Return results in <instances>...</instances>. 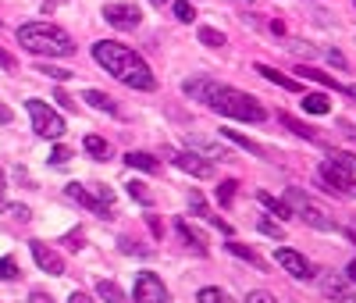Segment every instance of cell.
<instances>
[{
  "label": "cell",
  "instance_id": "1",
  "mask_svg": "<svg viewBox=\"0 0 356 303\" xmlns=\"http://www.w3.org/2000/svg\"><path fill=\"white\" fill-rule=\"evenodd\" d=\"M93 57H96V65L103 72L118 79V83L132 86V90H143V93L157 90V79H154L150 65H146L132 47L114 43V39H96V43H93Z\"/></svg>",
  "mask_w": 356,
  "mask_h": 303
},
{
  "label": "cell",
  "instance_id": "2",
  "mask_svg": "<svg viewBox=\"0 0 356 303\" xmlns=\"http://www.w3.org/2000/svg\"><path fill=\"white\" fill-rule=\"evenodd\" d=\"M18 43L36 57H72L75 54L72 36L50 22H25L18 29Z\"/></svg>",
  "mask_w": 356,
  "mask_h": 303
},
{
  "label": "cell",
  "instance_id": "3",
  "mask_svg": "<svg viewBox=\"0 0 356 303\" xmlns=\"http://www.w3.org/2000/svg\"><path fill=\"white\" fill-rule=\"evenodd\" d=\"M207 107L224 114V118H239V121H267V107L260 104L257 96H249L242 90H232V86H214V93L207 96Z\"/></svg>",
  "mask_w": 356,
  "mask_h": 303
},
{
  "label": "cell",
  "instance_id": "4",
  "mask_svg": "<svg viewBox=\"0 0 356 303\" xmlns=\"http://www.w3.org/2000/svg\"><path fill=\"white\" fill-rule=\"evenodd\" d=\"M285 204H289V211L296 214L300 221H306L310 229H317V232H335V218L317 204V200H310L303 189H296L292 186L289 193H285Z\"/></svg>",
  "mask_w": 356,
  "mask_h": 303
},
{
  "label": "cell",
  "instance_id": "5",
  "mask_svg": "<svg viewBox=\"0 0 356 303\" xmlns=\"http://www.w3.org/2000/svg\"><path fill=\"white\" fill-rule=\"evenodd\" d=\"M25 111H29V118H32L36 136H43V139H57L61 132H65V118H61L54 107H47L43 100H25Z\"/></svg>",
  "mask_w": 356,
  "mask_h": 303
},
{
  "label": "cell",
  "instance_id": "6",
  "mask_svg": "<svg viewBox=\"0 0 356 303\" xmlns=\"http://www.w3.org/2000/svg\"><path fill=\"white\" fill-rule=\"evenodd\" d=\"M317 175H321V182H324L331 193H339V196H356V178H353V171L339 168L335 160H321Z\"/></svg>",
  "mask_w": 356,
  "mask_h": 303
},
{
  "label": "cell",
  "instance_id": "7",
  "mask_svg": "<svg viewBox=\"0 0 356 303\" xmlns=\"http://www.w3.org/2000/svg\"><path fill=\"white\" fill-rule=\"evenodd\" d=\"M136 303H171V296H167V286L154 275V271H143L136 278V293H132Z\"/></svg>",
  "mask_w": 356,
  "mask_h": 303
},
{
  "label": "cell",
  "instance_id": "8",
  "mask_svg": "<svg viewBox=\"0 0 356 303\" xmlns=\"http://www.w3.org/2000/svg\"><path fill=\"white\" fill-rule=\"evenodd\" d=\"M171 165L185 175H193V178H211L214 175V165H211V157H203L196 150H178L171 154Z\"/></svg>",
  "mask_w": 356,
  "mask_h": 303
},
{
  "label": "cell",
  "instance_id": "9",
  "mask_svg": "<svg viewBox=\"0 0 356 303\" xmlns=\"http://www.w3.org/2000/svg\"><path fill=\"white\" fill-rule=\"evenodd\" d=\"M275 260L278 264L296 278V282H310L313 278V268H310V260L303 257V253H296V250H289V247H282L278 253H275Z\"/></svg>",
  "mask_w": 356,
  "mask_h": 303
},
{
  "label": "cell",
  "instance_id": "10",
  "mask_svg": "<svg viewBox=\"0 0 356 303\" xmlns=\"http://www.w3.org/2000/svg\"><path fill=\"white\" fill-rule=\"evenodd\" d=\"M103 18H107V25H114V29H136L143 22V11L136 4H107L103 8Z\"/></svg>",
  "mask_w": 356,
  "mask_h": 303
},
{
  "label": "cell",
  "instance_id": "11",
  "mask_svg": "<svg viewBox=\"0 0 356 303\" xmlns=\"http://www.w3.org/2000/svg\"><path fill=\"white\" fill-rule=\"evenodd\" d=\"M29 250H32V260L39 264V271H47V275H65V260H61V253H54L47 242L32 239Z\"/></svg>",
  "mask_w": 356,
  "mask_h": 303
},
{
  "label": "cell",
  "instance_id": "12",
  "mask_svg": "<svg viewBox=\"0 0 356 303\" xmlns=\"http://www.w3.org/2000/svg\"><path fill=\"white\" fill-rule=\"evenodd\" d=\"M78 207H86V211H93V214H100V218H111V207H103L100 200L93 196V193H86V186L82 182H68V189H65Z\"/></svg>",
  "mask_w": 356,
  "mask_h": 303
},
{
  "label": "cell",
  "instance_id": "13",
  "mask_svg": "<svg viewBox=\"0 0 356 303\" xmlns=\"http://www.w3.org/2000/svg\"><path fill=\"white\" fill-rule=\"evenodd\" d=\"M321 289H324V296H331L335 303H356V293L349 289V282H346L342 275H324V278H321Z\"/></svg>",
  "mask_w": 356,
  "mask_h": 303
},
{
  "label": "cell",
  "instance_id": "14",
  "mask_svg": "<svg viewBox=\"0 0 356 303\" xmlns=\"http://www.w3.org/2000/svg\"><path fill=\"white\" fill-rule=\"evenodd\" d=\"M214 79H207V75H189V79H185V83H182V93L185 96H189V100H200V104H207V96H211L214 93Z\"/></svg>",
  "mask_w": 356,
  "mask_h": 303
},
{
  "label": "cell",
  "instance_id": "15",
  "mask_svg": "<svg viewBox=\"0 0 356 303\" xmlns=\"http://www.w3.org/2000/svg\"><path fill=\"white\" fill-rule=\"evenodd\" d=\"M189 147H193L196 154H203V157H214V160H235L232 150H224V147L211 143V139H200V136H189Z\"/></svg>",
  "mask_w": 356,
  "mask_h": 303
},
{
  "label": "cell",
  "instance_id": "16",
  "mask_svg": "<svg viewBox=\"0 0 356 303\" xmlns=\"http://www.w3.org/2000/svg\"><path fill=\"white\" fill-rule=\"evenodd\" d=\"M257 72L267 79V83H275V86H282V90H292V93H300L303 86H300V79H289V75H282L278 68H267V65H257Z\"/></svg>",
  "mask_w": 356,
  "mask_h": 303
},
{
  "label": "cell",
  "instance_id": "17",
  "mask_svg": "<svg viewBox=\"0 0 356 303\" xmlns=\"http://www.w3.org/2000/svg\"><path fill=\"white\" fill-rule=\"evenodd\" d=\"M82 100H90V107H100L103 114H118V104L103 90H86V93H82Z\"/></svg>",
  "mask_w": 356,
  "mask_h": 303
},
{
  "label": "cell",
  "instance_id": "18",
  "mask_svg": "<svg viewBox=\"0 0 356 303\" xmlns=\"http://www.w3.org/2000/svg\"><path fill=\"white\" fill-rule=\"evenodd\" d=\"M257 200H260V204L271 211V214H275V218H282V221H289L292 218V211H289V204H285V200H275V196H271V193H257Z\"/></svg>",
  "mask_w": 356,
  "mask_h": 303
},
{
  "label": "cell",
  "instance_id": "19",
  "mask_svg": "<svg viewBox=\"0 0 356 303\" xmlns=\"http://www.w3.org/2000/svg\"><path fill=\"white\" fill-rule=\"evenodd\" d=\"M303 111H306V114H328V111H331V100H328L324 93H306V96H303Z\"/></svg>",
  "mask_w": 356,
  "mask_h": 303
},
{
  "label": "cell",
  "instance_id": "20",
  "mask_svg": "<svg viewBox=\"0 0 356 303\" xmlns=\"http://www.w3.org/2000/svg\"><path fill=\"white\" fill-rule=\"evenodd\" d=\"M175 229H178V236H182V239H185V247H189V250H193V253H200V257H203V253H207V247H203V239H200V236H196V232H193V229H189V225H185V221H182V218H178V221H175Z\"/></svg>",
  "mask_w": 356,
  "mask_h": 303
},
{
  "label": "cell",
  "instance_id": "21",
  "mask_svg": "<svg viewBox=\"0 0 356 303\" xmlns=\"http://www.w3.org/2000/svg\"><path fill=\"white\" fill-rule=\"evenodd\" d=\"M82 147H86V154L96 157V160H107L111 157V143L103 136H86V143H82Z\"/></svg>",
  "mask_w": 356,
  "mask_h": 303
},
{
  "label": "cell",
  "instance_id": "22",
  "mask_svg": "<svg viewBox=\"0 0 356 303\" xmlns=\"http://www.w3.org/2000/svg\"><path fill=\"white\" fill-rule=\"evenodd\" d=\"M125 165H129V168H139V171H157V168H160V165H157V157H150V154H139V150L125 154Z\"/></svg>",
  "mask_w": 356,
  "mask_h": 303
},
{
  "label": "cell",
  "instance_id": "23",
  "mask_svg": "<svg viewBox=\"0 0 356 303\" xmlns=\"http://www.w3.org/2000/svg\"><path fill=\"white\" fill-rule=\"evenodd\" d=\"M224 136L232 139V143H235L239 150H249V154H257V157H267V150H264L260 143H253V139H246V136H239L235 129H224Z\"/></svg>",
  "mask_w": 356,
  "mask_h": 303
},
{
  "label": "cell",
  "instance_id": "24",
  "mask_svg": "<svg viewBox=\"0 0 356 303\" xmlns=\"http://www.w3.org/2000/svg\"><path fill=\"white\" fill-rule=\"evenodd\" d=\"M96 296H100V300H107V303H129V300H125V293L114 286V282H107V278L96 282Z\"/></svg>",
  "mask_w": 356,
  "mask_h": 303
},
{
  "label": "cell",
  "instance_id": "25",
  "mask_svg": "<svg viewBox=\"0 0 356 303\" xmlns=\"http://www.w3.org/2000/svg\"><path fill=\"white\" fill-rule=\"evenodd\" d=\"M224 250L232 253V257H239V260H249L253 268H264V260H260L253 250H249V247H242V242H224Z\"/></svg>",
  "mask_w": 356,
  "mask_h": 303
},
{
  "label": "cell",
  "instance_id": "26",
  "mask_svg": "<svg viewBox=\"0 0 356 303\" xmlns=\"http://www.w3.org/2000/svg\"><path fill=\"white\" fill-rule=\"evenodd\" d=\"M300 75L303 79H313V83H321V86H328V90H346V86H339L331 75H324V72H317V68H300Z\"/></svg>",
  "mask_w": 356,
  "mask_h": 303
},
{
  "label": "cell",
  "instance_id": "27",
  "mask_svg": "<svg viewBox=\"0 0 356 303\" xmlns=\"http://www.w3.org/2000/svg\"><path fill=\"white\" fill-rule=\"evenodd\" d=\"M200 303H235V300L218 286H207V289H200Z\"/></svg>",
  "mask_w": 356,
  "mask_h": 303
},
{
  "label": "cell",
  "instance_id": "28",
  "mask_svg": "<svg viewBox=\"0 0 356 303\" xmlns=\"http://www.w3.org/2000/svg\"><path fill=\"white\" fill-rule=\"evenodd\" d=\"M235 189H239V182H235V178H224L221 186H218V204H221V207H228V204L235 200Z\"/></svg>",
  "mask_w": 356,
  "mask_h": 303
},
{
  "label": "cell",
  "instance_id": "29",
  "mask_svg": "<svg viewBox=\"0 0 356 303\" xmlns=\"http://www.w3.org/2000/svg\"><path fill=\"white\" fill-rule=\"evenodd\" d=\"M328 160H335L339 168H346V171L356 175V157H353V154H346V150H328Z\"/></svg>",
  "mask_w": 356,
  "mask_h": 303
},
{
  "label": "cell",
  "instance_id": "30",
  "mask_svg": "<svg viewBox=\"0 0 356 303\" xmlns=\"http://www.w3.org/2000/svg\"><path fill=\"white\" fill-rule=\"evenodd\" d=\"M200 43H207V47H224V32L203 25V29H200Z\"/></svg>",
  "mask_w": 356,
  "mask_h": 303
},
{
  "label": "cell",
  "instance_id": "31",
  "mask_svg": "<svg viewBox=\"0 0 356 303\" xmlns=\"http://www.w3.org/2000/svg\"><path fill=\"white\" fill-rule=\"evenodd\" d=\"M282 118V125L285 129H292V132H296V136H303V139H317V136H313L306 125H303V121H296V118H292V114H278Z\"/></svg>",
  "mask_w": 356,
  "mask_h": 303
},
{
  "label": "cell",
  "instance_id": "32",
  "mask_svg": "<svg viewBox=\"0 0 356 303\" xmlns=\"http://www.w3.org/2000/svg\"><path fill=\"white\" fill-rule=\"evenodd\" d=\"M175 18H178L182 25L196 22V11H193V4H189V0H178V4H175Z\"/></svg>",
  "mask_w": 356,
  "mask_h": 303
},
{
  "label": "cell",
  "instance_id": "33",
  "mask_svg": "<svg viewBox=\"0 0 356 303\" xmlns=\"http://www.w3.org/2000/svg\"><path fill=\"white\" fill-rule=\"evenodd\" d=\"M14 278H18L14 257H0V282H14Z\"/></svg>",
  "mask_w": 356,
  "mask_h": 303
},
{
  "label": "cell",
  "instance_id": "34",
  "mask_svg": "<svg viewBox=\"0 0 356 303\" xmlns=\"http://www.w3.org/2000/svg\"><path fill=\"white\" fill-rule=\"evenodd\" d=\"M68 160H72V147H54V150H50V165H54V168L68 165Z\"/></svg>",
  "mask_w": 356,
  "mask_h": 303
},
{
  "label": "cell",
  "instance_id": "35",
  "mask_svg": "<svg viewBox=\"0 0 356 303\" xmlns=\"http://www.w3.org/2000/svg\"><path fill=\"white\" fill-rule=\"evenodd\" d=\"M125 186H129V193H132V196L139 200V204H154V196L143 189V182H136V178H132V182H125Z\"/></svg>",
  "mask_w": 356,
  "mask_h": 303
},
{
  "label": "cell",
  "instance_id": "36",
  "mask_svg": "<svg viewBox=\"0 0 356 303\" xmlns=\"http://www.w3.org/2000/svg\"><path fill=\"white\" fill-rule=\"evenodd\" d=\"M93 196L100 200L103 207H114V193H111L107 186H100V182H96V186H93Z\"/></svg>",
  "mask_w": 356,
  "mask_h": 303
},
{
  "label": "cell",
  "instance_id": "37",
  "mask_svg": "<svg viewBox=\"0 0 356 303\" xmlns=\"http://www.w3.org/2000/svg\"><path fill=\"white\" fill-rule=\"evenodd\" d=\"M189 204H193V211H196V214H200V218L207 221V214H211V207H207V204H203V196H200L196 189L189 193Z\"/></svg>",
  "mask_w": 356,
  "mask_h": 303
},
{
  "label": "cell",
  "instance_id": "38",
  "mask_svg": "<svg viewBox=\"0 0 356 303\" xmlns=\"http://www.w3.org/2000/svg\"><path fill=\"white\" fill-rule=\"evenodd\" d=\"M36 72H43V75H50V79H72V72L57 68V65H36Z\"/></svg>",
  "mask_w": 356,
  "mask_h": 303
},
{
  "label": "cell",
  "instance_id": "39",
  "mask_svg": "<svg viewBox=\"0 0 356 303\" xmlns=\"http://www.w3.org/2000/svg\"><path fill=\"white\" fill-rule=\"evenodd\" d=\"M257 229H260L264 236H271V239H282V236H285V232H282V225H275V221H267V218L260 221V225H257Z\"/></svg>",
  "mask_w": 356,
  "mask_h": 303
},
{
  "label": "cell",
  "instance_id": "40",
  "mask_svg": "<svg viewBox=\"0 0 356 303\" xmlns=\"http://www.w3.org/2000/svg\"><path fill=\"white\" fill-rule=\"evenodd\" d=\"M246 303H278V300L271 296V293H264V289H253V293L246 296Z\"/></svg>",
  "mask_w": 356,
  "mask_h": 303
},
{
  "label": "cell",
  "instance_id": "41",
  "mask_svg": "<svg viewBox=\"0 0 356 303\" xmlns=\"http://www.w3.org/2000/svg\"><path fill=\"white\" fill-rule=\"evenodd\" d=\"M0 68H4V72H14V68H18V61H14V54H8L4 47H0Z\"/></svg>",
  "mask_w": 356,
  "mask_h": 303
},
{
  "label": "cell",
  "instance_id": "42",
  "mask_svg": "<svg viewBox=\"0 0 356 303\" xmlns=\"http://www.w3.org/2000/svg\"><path fill=\"white\" fill-rule=\"evenodd\" d=\"M65 242H68V250H82V229H75Z\"/></svg>",
  "mask_w": 356,
  "mask_h": 303
},
{
  "label": "cell",
  "instance_id": "43",
  "mask_svg": "<svg viewBox=\"0 0 356 303\" xmlns=\"http://www.w3.org/2000/svg\"><path fill=\"white\" fill-rule=\"evenodd\" d=\"M11 214H14V221H29V207H25V204H14Z\"/></svg>",
  "mask_w": 356,
  "mask_h": 303
},
{
  "label": "cell",
  "instance_id": "44",
  "mask_svg": "<svg viewBox=\"0 0 356 303\" xmlns=\"http://www.w3.org/2000/svg\"><path fill=\"white\" fill-rule=\"evenodd\" d=\"M328 61H331L335 68H346V57H342L339 50H328Z\"/></svg>",
  "mask_w": 356,
  "mask_h": 303
},
{
  "label": "cell",
  "instance_id": "45",
  "mask_svg": "<svg viewBox=\"0 0 356 303\" xmlns=\"http://www.w3.org/2000/svg\"><path fill=\"white\" fill-rule=\"evenodd\" d=\"M68 303H96V300H93L90 293H72V296H68Z\"/></svg>",
  "mask_w": 356,
  "mask_h": 303
},
{
  "label": "cell",
  "instance_id": "46",
  "mask_svg": "<svg viewBox=\"0 0 356 303\" xmlns=\"http://www.w3.org/2000/svg\"><path fill=\"white\" fill-rule=\"evenodd\" d=\"M29 303H54V300H50V293H39V289H36V293L29 296Z\"/></svg>",
  "mask_w": 356,
  "mask_h": 303
},
{
  "label": "cell",
  "instance_id": "47",
  "mask_svg": "<svg viewBox=\"0 0 356 303\" xmlns=\"http://www.w3.org/2000/svg\"><path fill=\"white\" fill-rule=\"evenodd\" d=\"M339 129H342V136H349V139H356V125H349V121H339Z\"/></svg>",
  "mask_w": 356,
  "mask_h": 303
},
{
  "label": "cell",
  "instance_id": "48",
  "mask_svg": "<svg viewBox=\"0 0 356 303\" xmlns=\"http://www.w3.org/2000/svg\"><path fill=\"white\" fill-rule=\"evenodd\" d=\"M4 186H8V175L0 171V204H4Z\"/></svg>",
  "mask_w": 356,
  "mask_h": 303
},
{
  "label": "cell",
  "instance_id": "49",
  "mask_svg": "<svg viewBox=\"0 0 356 303\" xmlns=\"http://www.w3.org/2000/svg\"><path fill=\"white\" fill-rule=\"evenodd\" d=\"M346 278H349V282H356V260H353V264L346 268Z\"/></svg>",
  "mask_w": 356,
  "mask_h": 303
},
{
  "label": "cell",
  "instance_id": "50",
  "mask_svg": "<svg viewBox=\"0 0 356 303\" xmlns=\"http://www.w3.org/2000/svg\"><path fill=\"white\" fill-rule=\"evenodd\" d=\"M0 121H11V111H8V107H0Z\"/></svg>",
  "mask_w": 356,
  "mask_h": 303
},
{
  "label": "cell",
  "instance_id": "51",
  "mask_svg": "<svg viewBox=\"0 0 356 303\" xmlns=\"http://www.w3.org/2000/svg\"><path fill=\"white\" fill-rule=\"evenodd\" d=\"M346 93H349V96H353V100H356V86H346Z\"/></svg>",
  "mask_w": 356,
  "mask_h": 303
},
{
  "label": "cell",
  "instance_id": "52",
  "mask_svg": "<svg viewBox=\"0 0 356 303\" xmlns=\"http://www.w3.org/2000/svg\"><path fill=\"white\" fill-rule=\"evenodd\" d=\"M150 4H154V8H160V4H167V0H150Z\"/></svg>",
  "mask_w": 356,
  "mask_h": 303
},
{
  "label": "cell",
  "instance_id": "53",
  "mask_svg": "<svg viewBox=\"0 0 356 303\" xmlns=\"http://www.w3.org/2000/svg\"><path fill=\"white\" fill-rule=\"evenodd\" d=\"M353 4H356V0H353Z\"/></svg>",
  "mask_w": 356,
  "mask_h": 303
}]
</instances>
